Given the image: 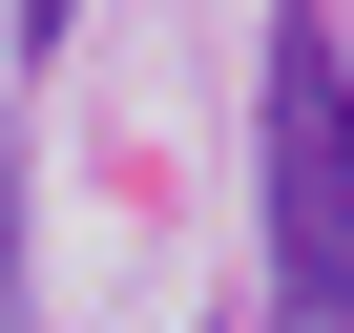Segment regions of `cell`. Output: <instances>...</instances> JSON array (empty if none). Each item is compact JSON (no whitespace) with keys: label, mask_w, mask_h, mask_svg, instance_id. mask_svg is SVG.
I'll list each match as a JSON object with an SVG mask.
<instances>
[{"label":"cell","mask_w":354,"mask_h":333,"mask_svg":"<svg viewBox=\"0 0 354 333\" xmlns=\"http://www.w3.org/2000/svg\"><path fill=\"white\" fill-rule=\"evenodd\" d=\"M21 42H63V0H21Z\"/></svg>","instance_id":"3957f363"},{"label":"cell","mask_w":354,"mask_h":333,"mask_svg":"<svg viewBox=\"0 0 354 333\" xmlns=\"http://www.w3.org/2000/svg\"><path fill=\"white\" fill-rule=\"evenodd\" d=\"M0 333H21V146H0Z\"/></svg>","instance_id":"7a4b0ae2"},{"label":"cell","mask_w":354,"mask_h":333,"mask_svg":"<svg viewBox=\"0 0 354 333\" xmlns=\"http://www.w3.org/2000/svg\"><path fill=\"white\" fill-rule=\"evenodd\" d=\"M271 312L354 333V42H333V0H271Z\"/></svg>","instance_id":"6da1fadb"}]
</instances>
